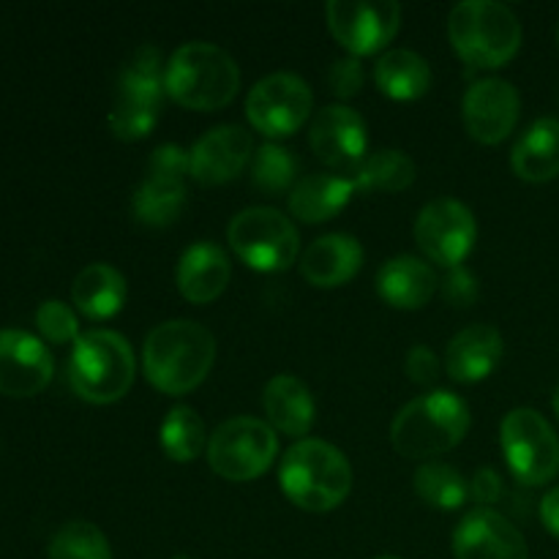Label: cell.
Masks as SVG:
<instances>
[{"mask_svg":"<svg viewBox=\"0 0 559 559\" xmlns=\"http://www.w3.org/2000/svg\"><path fill=\"white\" fill-rule=\"evenodd\" d=\"M415 164L404 151H377L358 164L353 173L360 191H404L413 186Z\"/></svg>","mask_w":559,"mask_h":559,"instance_id":"obj_29","label":"cell"},{"mask_svg":"<svg viewBox=\"0 0 559 559\" xmlns=\"http://www.w3.org/2000/svg\"><path fill=\"white\" fill-rule=\"evenodd\" d=\"M191 178L202 186L229 183L254 158V140L243 126L224 123L205 131L189 151Z\"/></svg>","mask_w":559,"mask_h":559,"instance_id":"obj_16","label":"cell"},{"mask_svg":"<svg viewBox=\"0 0 559 559\" xmlns=\"http://www.w3.org/2000/svg\"><path fill=\"white\" fill-rule=\"evenodd\" d=\"M407 377L418 385H431L440 377V360L426 344H418L407 353Z\"/></svg>","mask_w":559,"mask_h":559,"instance_id":"obj_38","label":"cell"},{"mask_svg":"<svg viewBox=\"0 0 559 559\" xmlns=\"http://www.w3.org/2000/svg\"><path fill=\"white\" fill-rule=\"evenodd\" d=\"M473 491L480 502H495L502 491L500 475H497L495 469H480V473L475 475Z\"/></svg>","mask_w":559,"mask_h":559,"instance_id":"obj_39","label":"cell"},{"mask_svg":"<svg viewBox=\"0 0 559 559\" xmlns=\"http://www.w3.org/2000/svg\"><path fill=\"white\" fill-rule=\"evenodd\" d=\"M164 87L180 107L211 112L238 96L240 69L227 49L211 41H189L169 58Z\"/></svg>","mask_w":559,"mask_h":559,"instance_id":"obj_3","label":"cell"},{"mask_svg":"<svg viewBox=\"0 0 559 559\" xmlns=\"http://www.w3.org/2000/svg\"><path fill=\"white\" fill-rule=\"evenodd\" d=\"M464 126L484 145H497L516 129L522 102L516 87L500 76H486L464 93Z\"/></svg>","mask_w":559,"mask_h":559,"instance_id":"obj_15","label":"cell"},{"mask_svg":"<svg viewBox=\"0 0 559 559\" xmlns=\"http://www.w3.org/2000/svg\"><path fill=\"white\" fill-rule=\"evenodd\" d=\"M502 358V336L491 325L464 328L448 342L445 369L456 382H478L495 371Z\"/></svg>","mask_w":559,"mask_h":559,"instance_id":"obj_21","label":"cell"},{"mask_svg":"<svg viewBox=\"0 0 559 559\" xmlns=\"http://www.w3.org/2000/svg\"><path fill=\"white\" fill-rule=\"evenodd\" d=\"M147 173L186 180V175H191V158L180 145H162L153 151L151 162H147Z\"/></svg>","mask_w":559,"mask_h":559,"instance_id":"obj_36","label":"cell"},{"mask_svg":"<svg viewBox=\"0 0 559 559\" xmlns=\"http://www.w3.org/2000/svg\"><path fill=\"white\" fill-rule=\"evenodd\" d=\"M502 453L522 484L544 486L559 473V437L538 409L519 407L500 426Z\"/></svg>","mask_w":559,"mask_h":559,"instance_id":"obj_10","label":"cell"},{"mask_svg":"<svg viewBox=\"0 0 559 559\" xmlns=\"http://www.w3.org/2000/svg\"><path fill=\"white\" fill-rule=\"evenodd\" d=\"M216 360V338L191 320H169L153 328L142 347L147 382L167 396H186L202 385Z\"/></svg>","mask_w":559,"mask_h":559,"instance_id":"obj_1","label":"cell"},{"mask_svg":"<svg viewBox=\"0 0 559 559\" xmlns=\"http://www.w3.org/2000/svg\"><path fill=\"white\" fill-rule=\"evenodd\" d=\"M131 205L145 227H169L186 207V180L147 173Z\"/></svg>","mask_w":559,"mask_h":559,"instance_id":"obj_28","label":"cell"},{"mask_svg":"<svg viewBox=\"0 0 559 559\" xmlns=\"http://www.w3.org/2000/svg\"><path fill=\"white\" fill-rule=\"evenodd\" d=\"M415 491H418V497L426 506L442 508V511H456V508L467 502L469 486L459 469L448 467L442 462H426L415 473Z\"/></svg>","mask_w":559,"mask_h":559,"instance_id":"obj_31","label":"cell"},{"mask_svg":"<svg viewBox=\"0 0 559 559\" xmlns=\"http://www.w3.org/2000/svg\"><path fill=\"white\" fill-rule=\"evenodd\" d=\"M164 71L162 55L156 47L136 49L134 58L126 63L118 80V96L109 112V129L118 140H142L153 131L164 102Z\"/></svg>","mask_w":559,"mask_h":559,"instance_id":"obj_7","label":"cell"},{"mask_svg":"<svg viewBox=\"0 0 559 559\" xmlns=\"http://www.w3.org/2000/svg\"><path fill=\"white\" fill-rule=\"evenodd\" d=\"M448 36L464 63L500 69L522 47V22L497 0H464L448 16Z\"/></svg>","mask_w":559,"mask_h":559,"instance_id":"obj_5","label":"cell"},{"mask_svg":"<svg viewBox=\"0 0 559 559\" xmlns=\"http://www.w3.org/2000/svg\"><path fill=\"white\" fill-rule=\"evenodd\" d=\"M278 453V437L271 424L260 418L227 420L207 440V464L224 480L246 484L267 473Z\"/></svg>","mask_w":559,"mask_h":559,"instance_id":"obj_9","label":"cell"},{"mask_svg":"<svg viewBox=\"0 0 559 559\" xmlns=\"http://www.w3.org/2000/svg\"><path fill=\"white\" fill-rule=\"evenodd\" d=\"M437 276L429 262L413 254H402L388 260L377 273V289L382 300L396 309H420L437 293Z\"/></svg>","mask_w":559,"mask_h":559,"instance_id":"obj_22","label":"cell"},{"mask_svg":"<svg viewBox=\"0 0 559 559\" xmlns=\"http://www.w3.org/2000/svg\"><path fill=\"white\" fill-rule=\"evenodd\" d=\"M311 104L314 96L304 76L276 71L251 87L246 98V115L260 134L289 136L306 123Z\"/></svg>","mask_w":559,"mask_h":559,"instance_id":"obj_11","label":"cell"},{"mask_svg":"<svg viewBox=\"0 0 559 559\" xmlns=\"http://www.w3.org/2000/svg\"><path fill=\"white\" fill-rule=\"evenodd\" d=\"M278 486L293 506L325 513L347 500L353 489V467L331 442L300 440L284 453Z\"/></svg>","mask_w":559,"mask_h":559,"instance_id":"obj_2","label":"cell"},{"mask_svg":"<svg viewBox=\"0 0 559 559\" xmlns=\"http://www.w3.org/2000/svg\"><path fill=\"white\" fill-rule=\"evenodd\" d=\"M555 413H557V418H559V388H557V393H555Z\"/></svg>","mask_w":559,"mask_h":559,"instance_id":"obj_41","label":"cell"},{"mask_svg":"<svg viewBox=\"0 0 559 559\" xmlns=\"http://www.w3.org/2000/svg\"><path fill=\"white\" fill-rule=\"evenodd\" d=\"M49 559H112L109 540L96 524L69 522L49 540Z\"/></svg>","mask_w":559,"mask_h":559,"instance_id":"obj_32","label":"cell"},{"mask_svg":"<svg viewBox=\"0 0 559 559\" xmlns=\"http://www.w3.org/2000/svg\"><path fill=\"white\" fill-rule=\"evenodd\" d=\"M540 519H544L546 530H549L555 538H559V486L551 489L549 495L544 497V502H540Z\"/></svg>","mask_w":559,"mask_h":559,"instance_id":"obj_40","label":"cell"},{"mask_svg":"<svg viewBox=\"0 0 559 559\" xmlns=\"http://www.w3.org/2000/svg\"><path fill=\"white\" fill-rule=\"evenodd\" d=\"M71 300L87 320H109L126 304V278L107 262H93L76 273Z\"/></svg>","mask_w":559,"mask_h":559,"instance_id":"obj_25","label":"cell"},{"mask_svg":"<svg viewBox=\"0 0 559 559\" xmlns=\"http://www.w3.org/2000/svg\"><path fill=\"white\" fill-rule=\"evenodd\" d=\"M328 27L353 58L385 49L399 33L402 5L393 0H331Z\"/></svg>","mask_w":559,"mask_h":559,"instance_id":"obj_12","label":"cell"},{"mask_svg":"<svg viewBox=\"0 0 559 559\" xmlns=\"http://www.w3.org/2000/svg\"><path fill=\"white\" fill-rule=\"evenodd\" d=\"M229 246L249 267L262 273L287 271L300 254L295 224L276 207H246L229 222Z\"/></svg>","mask_w":559,"mask_h":559,"instance_id":"obj_8","label":"cell"},{"mask_svg":"<svg viewBox=\"0 0 559 559\" xmlns=\"http://www.w3.org/2000/svg\"><path fill=\"white\" fill-rule=\"evenodd\" d=\"M36 328L49 344H76L80 333V320L71 311V306L60 300H44L36 311Z\"/></svg>","mask_w":559,"mask_h":559,"instance_id":"obj_34","label":"cell"},{"mask_svg":"<svg viewBox=\"0 0 559 559\" xmlns=\"http://www.w3.org/2000/svg\"><path fill=\"white\" fill-rule=\"evenodd\" d=\"M442 289H445L448 304L469 306L475 298H478V278H475L469 271H464L462 265L451 267V273H448Z\"/></svg>","mask_w":559,"mask_h":559,"instance_id":"obj_37","label":"cell"},{"mask_svg":"<svg viewBox=\"0 0 559 559\" xmlns=\"http://www.w3.org/2000/svg\"><path fill=\"white\" fill-rule=\"evenodd\" d=\"M262 407L273 429L287 437H306L314 426V399L309 388L293 374H278L267 382Z\"/></svg>","mask_w":559,"mask_h":559,"instance_id":"obj_23","label":"cell"},{"mask_svg":"<svg viewBox=\"0 0 559 559\" xmlns=\"http://www.w3.org/2000/svg\"><path fill=\"white\" fill-rule=\"evenodd\" d=\"M295 175H298V162H295L287 147L276 145V142H265V145H260V151H254L251 180H254L257 189L267 191V194H278V191H287L295 183Z\"/></svg>","mask_w":559,"mask_h":559,"instance_id":"obj_33","label":"cell"},{"mask_svg":"<svg viewBox=\"0 0 559 559\" xmlns=\"http://www.w3.org/2000/svg\"><path fill=\"white\" fill-rule=\"evenodd\" d=\"M453 555L456 559H530V549L516 524L502 513L478 508L453 533Z\"/></svg>","mask_w":559,"mask_h":559,"instance_id":"obj_17","label":"cell"},{"mask_svg":"<svg viewBox=\"0 0 559 559\" xmlns=\"http://www.w3.org/2000/svg\"><path fill=\"white\" fill-rule=\"evenodd\" d=\"M364 265V246L353 235H322V238L311 240L309 249L304 251L300 260V273L314 287H342Z\"/></svg>","mask_w":559,"mask_h":559,"instance_id":"obj_19","label":"cell"},{"mask_svg":"<svg viewBox=\"0 0 559 559\" xmlns=\"http://www.w3.org/2000/svg\"><path fill=\"white\" fill-rule=\"evenodd\" d=\"M162 448L173 462H194L202 451H207V431L197 409L178 404L167 413L162 424Z\"/></svg>","mask_w":559,"mask_h":559,"instance_id":"obj_30","label":"cell"},{"mask_svg":"<svg viewBox=\"0 0 559 559\" xmlns=\"http://www.w3.org/2000/svg\"><path fill=\"white\" fill-rule=\"evenodd\" d=\"M69 382L91 404H112L134 382L131 344L115 331H91L76 338L69 358Z\"/></svg>","mask_w":559,"mask_h":559,"instance_id":"obj_6","label":"cell"},{"mask_svg":"<svg viewBox=\"0 0 559 559\" xmlns=\"http://www.w3.org/2000/svg\"><path fill=\"white\" fill-rule=\"evenodd\" d=\"M55 360L41 338L16 328L0 331V393L27 399L52 382Z\"/></svg>","mask_w":559,"mask_h":559,"instance_id":"obj_14","label":"cell"},{"mask_svg":"<svg viewBox=\"0 0 559 559\" xmlns=\"http://www.w3.org/2000/svg\"><path fill=\"white\" fill-rule=\"evenodd\" d=\"M377 559H402V557H377Z\"/></svg>","mask_w":559,"mask_h":559,"instance_id":"obj_42","label":"cell"},{"mask_svg":"<svg viewBox=\"0 0 559 559\" xmlns=\"http://www.w3.org/2000/svg\"><path fill=\"white\" fill-rule=\"evenodd\" d=\"M557 44H559V27H557Z\"/></svg>","mask_w":559,"mask_h":559,"instance_id":"obj_43","label":"cell"},{"mask_svg":"<svg viewBox=\"0 0 559 559\" xmlns=\"http://www.w3.org/2000/svg\"><path fill=\"white\" fill-rule=\"evenodd\" d=\"M513 173L530 183H546L559 175V120L540 118L519 136L511 153Z\"/></svg>","mask_w":559,"mask_h":559,"instance_id":"obj_24","label":"cell"},{"mask_svg":"<svg viewBox=\"0 0 559 559\" xmlns=\"http://www.w3.org/2000/svg\"><path fill=\"white\" fill-rule=\"evenodd\" d=\"M478 224L473 211L459 200H435L415 218V240L431 262L442 267H459L473 251Z\"/></svg>","mask_w":559,"mask_h":559,"instance_id":"obj_13","label":"cell"},{"mask_svg":"<svg viewBox=\"0 0 559 559\" xmlns=\"http://www.w3.org/2000/svg\"><path fill=\"white\" fill-rule=\"evenodd\" d=\"M355 183L353 178H342V175H309L300 183H295L293 194H289V211L295 218L306 224H320L336 216L353 197Z\"/></svg>","mask_w":559,"mask_h":559,"instance_id":"obj_26","label":"cell"},{"mask_svg":"<svg viewBox=\"0 0 559 559\" xmlns=\"http://www.w3.org/2000/svg\"><path fill=\"white\" fill-rule=\"evenodd\" d=\"M374 82L396 102L420 98L431 85V69L413 49H391L374 66Z\"/></svg>","mask_w":559,"mask_h":559,"instance_id":"obj_27","label":"cell"},{"mask_svg":"<svg viewBox=\"0 0 559 559\" xmlns=\"http://www.w3.org/2000/svg\"><path fill=\"white\" fill-rule=\"evenodd\" d=\"M309 140L328 167L353 169V173L366 158V145H369L364 118L342 104H331L317 112V118L311 120Z\"/></svg>","mask_w":559,"mask_h":559,"instance_id":"obj_18","label":"cell"},{"mask_svg":"<svg viewBox=\"0 0 559 559\" xmlns=\"http://www.w3.org/2000/svg\"><path fill=\"white\" fill-rule=\"evenodd\" d=\"M364 66L358 58H338L333 60V66L328 69V85L336 93L338 98H353L358 96L360 87H364Z\"/></svg>","mask_w":559,"mask_h":559,"instance_id":"obj_35","label":"cell"},{"mask_svg":"<svg viewBox=\"0 0 559 559\" xmlns=\"http://www.w3.org/2000/svg\"><path fill=\"white\" fill-rule=\"evenodd\" d=\"M469 431V407L451 391H431L404 404L391 426V442L404 459H437Z\"/></svg>","mask_w":559,"mask_h":559,"instance_id":"obj_4","label":"cell"},{"mask_svg":"<svg viewBox=\"0 0 559 559\" xmlns=\"http://www.w3.org/2000/svg\"><path fill=\"white\" fill-rule=\"evenodd\" d=\"M229 276H233V262L222 246L202 240V243L189 246L178 262V289L191 304H211L227 289Z\"/></svg>","mask_w":559,"mask_h":559,"instance_id":"obj_20","label":"cell"}]
</instances>
